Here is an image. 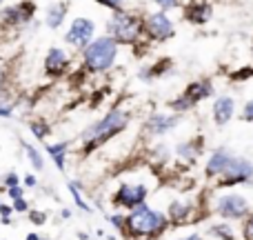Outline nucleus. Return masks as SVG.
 Listing matches in <instances>:
<instances>
[{
    "instance_id": "f257e3e1",
    "label": "nucleus",
    "mask_w": 253,
    "mask_h": 240,
    "mask_svg": "<svg viewBox=\"0 0 253 240\" xmlns=\"http://www.w3.org/2000/svg\"><path fill=\"white\" fill-rule=\"evenodd\" d=\"M169 218L167 214L153 209L149 205H142L138 209L129 211L125 218V236L129 240H158L169 229Z\"/></svg>"
},
{
    "instance_id": "f03ea898",
    "label": "nucleus",
    "mask_w": 253,
    "mask_h": 240,
    "mask_svg": "<svg viewBox=\"0 0 253 240\" xmlns=\"http://www.w3.org/2000/svg\"><path fill=\"white\" fill-rule=\"evenodd\" d=\"M131 122V111L126 109H111L102 116L100 120H96L93 125H89L87 129L80 134V140H83V153L96 151L98 147H102L105 143H109L111 138H116L118 134L129 127Z\"/></svg>"
},
{
    "instance_id": "7ed1b4c3",
    "label": "nucleus",
    "mask_w": 253,
    "mask_h": 240,
    "mask_svg": "<svg viewBox=\"0 0 253 240\" xmlns=\"http://www.w3.org/2000/svg\"><path fill=\"white\" fill-rule=\"evenodd\" d=\"M116 56H118V43L114 38H109V36H100V38L91 40L83 49L84 67L89 71H96V74L111 69L116 62Z\"/></svg>"
},
{
    "instance_id": "20e7f679",
    "label": "nucleus",
    "mask_w": 253,
    "mask_h": 240,
    "mask_svg": "<svg viewBox=\"0 0 253 240\" xmlns=\"http://www.w3.org/2000/svg\"><path fill=\"white\" fill-rule=\"evenodd\" d=\"M107 29H109V38H114L118 45H135L142 36V18H138L131 11H114V16L107 22Z\"/></svg>"
},
{
    "instance_id": "39448f33",
    "label": "nucleus",
    "mask_w": 253,
    "mask_h": 240,
    "mask_svg": "<svg viewBox=\"0 0 253 240\" xmlns=\"http://www.w3.org/2000/svg\"><path fill=\"white\" fill-rule=\"evenodd\" d=\"M149 198V187L144 183H120L118 189L111 196V205L118 207V209L133 211L138 207L147 205Z\"/></svg>"
},
{
    "instance_id": "423d86ee",
    "label": "nucleus",
    "mask_w": 253,
    "mask_h": 240,
    "mask_svg": "<svg viewBox=\"0 0 253 240\" xmlns=\"http://www.w3.org/2000/svg\"><path fill=\"white\" fill-rule=\"evenodd\" d=\"M251 180H253V162L245 156H233L229 167L215 180V187L229 189V187H236V185H249Z\"/></svg>"
},
{
    "instance_id": "0eeeda50",
    "label": "nucleus",
    "mask_w": 253,
    "mask_h": 240,
    "mask_svg": "<svg viewBox=\"0 0 253 240\" xmlns=\"http://www.w3.org/2000/svg\"><path fill=\"white\" fill-rule=\"evenodd\" d=\"M213 211L224 223H229V220H245L251 214V207L249 200L245 196H240V193H224V196H220L215 200Z\"/></svg>"
},
{
    "instance_id": "6e6552de",
    "label": "nucleus",
    "mask_w": 253,
    "mask_h": 240,
    "mask_svg": "<svg viewBox=\"0 0 253 240\" xmlns=\"http://www.w3.org/2000/svg\"><path fill=\"white\" fill-rule=\"evenodd\" d=\"M142 34L153 43H167L175 36V25L167 13L156 11L142 18Z\"/></svg>"
},
{
    "instance_id": "1a4fd4ad",
    "label": "nucleus",
    "mask_w": 253,
    "mask_h": 240,
    "mask_svg": "<svg viewBox=\"0 0 253 240\" xmlns=\"http://www.w3.org/2000/svg\"><path fill=\"white\" fill-rule=\"evenodd\" d=\"M93 34H96V22L91 18H76L71 22L69 31L65 34V40L69 45H74V47L84 49L93 40Z\"/></svg>"
},
{
    "instance_id": "9d476101",
    "label": "nucleus",
    "mask_w": 253,
    "mask_h": 240,
    "mask_svg": "<svg viewBox=\"0 0 253 240\" xmlns=\"http://www.w3.org/2000/svg\"><path fill=\"white\" fill-rule=\"evenodd\" d=\"M182 116L178 114H162V111H156L151 114L147 120H144V131L149 136H167L169 131H173L175 127L180 125Z\"/></svg>"
},
{
    "instance_id": "9b49d317",
    "label": "nucleus",
    "mask_w": 253,
    "mask_h": 240,
    "mask_svg": "<svg viewBox=\"0 0 253 240\" xmlns=\"http://www.w3.org/2000/svg\"><path fill=\"white\" fill-rule=\"evenodd\" d=\"M213 16V7L211 2L207 0H191V2L184 4V11H182V18L193 27H202L211 20Z\"/></svg>"
},
{
    "instance_id": "f8f14e48",
    "label": "nucleus",
    "mask_w": 253,
    "mask_h": 240,
    "mask_svg": "<svg viewBox=\"0 0 253 240\" xmlns=\"http://www.w3.org/2000/svg\"><path fill=\"white\" fill-rule=\"evenodd\" d=\"M233 160V151L229 147H218L213 153L209 156V160H207V165H205V176L209 180H218L220 178V174H222L224 169L229 167V162Z\"/></svg>"
},
{
    "instance_id": "ddd939ff",
    "label": "nucleus",
    "mask_w": 253,
    "mask_h": 240,
    "mask_svg": "<svg viewBox=\"0 0 253 240\" xmlns=\"http://www.w3.org/2000/svg\"><path fill=\"white\" fill-rule=\"evenodd\" d=\"M193 214H196V205L189 200H173L167 207V218H169V225H173V227L193 223Z\"/></svg>"
},
{
    "instance_id": "4468645a",
    "label": "nucleus",
    "mask_w": 253,
    "mask_h": 240,
    "mask_svg": "<svg viewBox=\"0 0 253 240\" xmlns=\"http://www.w3.org/2000/svg\"><path fill=\"white\" fill-rule=\"evenodd\" d=\"M202 153H205V138H202V136H196V138H189V140H184V143L175 144V156H178V160L187 162V165H196Z\"/></svg>"
},
{
    "instance_id": "2eb2a0df",
    "label": "nucleus",
    "mask_w": 253,
    "mask_h": 240,
    "mask_svg": "<svg viewBox=\"0 0 253 240\" xmlns=\"http://www.w3.org/2000/svg\"><path fill=\"white\" fill-rule=\"evenodd\" d=\"M213 92H215V89H213L211 78H198V80H193V83H189L187 87H184L182 96L187 98L193 107H198L202 100H207V98L213 96Z\"/></svg>"
},
{
    "instance_id": "dca6fc26",
    "label": "nucleus",
    "mask_w": 253,
    "mask_h": 240,
    "mask_svg": "<svg viewBox=\"0 0 253 240\" xmlns=\"http://www.w3.org/2000/svg\"><path fill=\"white\" fill-rule=\"evenodd\" d=\"M211 114H213V122L218 127L229 125V122L233 120V116H236V100H233L231 96H227V94H222V96H218L213 100Z\"/></svg>"
},
{
    "instance_id": "f3484780",
    "label": "nucleus",
    "mask_w": 253,
    "mask_h": 240,
    "mask_svg": "<svg viewBox=\"0 0 253 240\" xmlns=\"http://www.w3.org/2000/svg\"><path fill=\"white\" fill-rule=\"evenodd\" d=\"M67 67H69V58H67V53L58 47L49 49L47 60H44V69H47V74L49 76H62Z\"/></svg>"
},
{
    "instance_id": "a211bd4d",
    "label": "nucleus",
    "mask_w": 253,
    "mask_h": 240,
    "mask_svg": "<svg viewBox=\"0 0 253 240\" xmlns=\"http://www.w3.org/2000/svg\"><path fill=\"white\" fill-rule=\"evenodd\" d=\"M36 7L31 2H22V4H11L2 11V18L9 22V25H20V22H27L31 16H34Z\"/></svg>"
},
{
    "instance_id": "6ab92c4d",
    "label": "nucleus",
    "mask_w": 253,
    "mask_h": 240,
    "mask_svg": "<svg viewBox=\"0 0 253 240\" xmlns=\"http://www.w3.org/2000/svg\"><path fill=\"white\" fill-rule=\"evenodd\" d=\"M44 149H47L49 158L56 162L58 169L65 171V167H67V153H69V140H62V143H51V144H47Z\"/></svg>"
},
{
    "instance_id": "aec40b11",
    "label": "nucleus",
    "mask_w": 253,
    "mask_h": 240,
    "mask_svg": "<svg viewBox=\"0 0 253 240\" xmlns=\"http://www.w3.org/2000/svg\"><path fill=\"white\" fill-rule=\"evenodd\" d=\"M169 67H171V58H160V60L156 62V65H149V67H144L142 71H140V80H156V78H162V76L169 71Z\"/></svg>"
},
{
    "instance_id": "412c9836",
    "label": "nucleus",
    "mask_w": 253,
    "mask_h": 240,
    "mask_svg": "<svg viewBox=\"0 0 253 240\" xmlns=\"http://www.w3.org/2000/svg\"><path fill=\"white\" fill-rule=\"evenodd\" d=\"M67 11H69V4H67V2L49 4V9H47V25L51 27V29H58V27L62 25V20H65Z\"/></svg>"
},
{
    "instance_id": "4be33fe9",
    "label": "nucleus",
    "mask_w": 253,
    "mask_h": 240,
    "mask_svg": "<svg viewBox=\"0 0 253 240\" xmlns=\"http://www.w3.org/2000/svg\"><path fill=\"white\" fill-rule=\"evenodd\" d=\"M207 234L209 236H213L215 240H238L236 236V232H233V227L229 223H213L209 229H207Z\"/></svg>"
},
{
    "instance_id": "5701e85b",
    "label": "nucleus",
    "mask_w": 253,
    "mask_h": 240,
    "mask_svg": "<svg viewBox=\"0 0 253 240\" xmlns=\"http://www.w3.org/2000/svg\"><path fill=\"white\" fill-rule=\"evenodd\" d=\"M67 187H69V193L74 196V202H76V207L78 209H83V211H87V214H91V205L89 202H84V198H83V193H80V185L76 183V180H71V183H67Z\"/></svg>"
},
{
    "instance_id": "b1692460",
    "label": "nucleus",
    "mask_w": 253,
    "mask_h": 240,
    "mask_svg": "<svg viewBox=\"0 0 253 240\" xmlns=\"http://www.w3.org/2000/svg\"><path fill=\"white\" fill-rule=\"evenodd\" d=\"M22 147H25V153H27V158H29V162H31V165H34V169H36V171L44 169L42 153H40L38 149H36L34 144H29V143H22Z\"/></svg>"
},
{
    "instance_id": "393cba45",
    "label": "nucleus",
    "mask_w": 253,
    "mask_h": 240,
    "mask_svg": "<svg viewBox=\"0 0 253 240\" xmlns=\"http://www.w3.org/2000/svg\"><path fill=\"white\" fill-rule=\"evenodd\" d=\"M29 129H31V134H34L38 140H44L49 134H51V127H49L47 122H42V120H34L29 125Z\"/></svg>"
},
{
    "instance_id": "a878e982",
    "label": "nucleus",
    "mask_w": 253,
    "mask_h": 240,
    "mask_svg": "<svg viewBox=\"0 0 253 240\" xmlns=\"http://www.w3.org/2000/svg\"><path fill=\"white\" fill-rule=\"evenodd\" d=\"M13 116V100H4V94H0V118Z\"/></svg>"
},
{
    "instance_id": "bb28decb",
    "label": "nucleus",
    "mask_w": 253,
    "mask_h": 240,
    "mask_svg": "<svg viewBox=\"0 0 253 240\" xmlns=\"http://www.w3.org/2000/svg\"><path fill=\"white\" fill-rule=\"evenodd\" d=\"M242 240H253V211L242 220Z\"/></svg>"
},
{
    "instance_id": "cd10ccee",
    "label": "nucleus",
    "mask_w": 253,
    "mask_h": 240,
    "mask_svg": "<svg viewBox=\"0 0 253 240\" xmlns=\"http://www.w3.org/2000/svg\"><path fill=\"white\" fill-rule=\"evenodd\" d=\"M231 78H233V80H240V83H245V80L253 78V67H242V69L233 71Z\"/></svg>"
},
{
    "instance_id": "c85d7f7f",
    "label": "nucleus",
    "mask_w": 253,
    "mask_h": 240,
    "mask_svg": "<svg viewBox=\"0 0 253 240\" xmlns=\"http://www.w3.org/2000/svg\"><path fill=\"white\" fill-rule=\"evenodd\" d=\"M156 4L160 7L162 13H167V11H171V9H178L180 0H156Z\"/></svg>"
},
{
    "instance_id": "c756f323",
    "label": "nucleus",
    "mask_w": 253,
    "mask_h": 240,
    "mask_svg": "<svg viewBox=\"0 0 253 240\" xmlns=\"http://www.w3.org/2000/svg\"><path fill=\"white\" fill-rule=\"evenodd\" d=\"M240 120L245 122H253V98L251 100L245 102V107H242V114H240Z\"/></svg>"
},
{
    "instance_id": "7c9ffc66",
    "label": "nucleus",
    "mask_w": 253,
    "mask_h": 240,
    "mask_svg": "<svg viewBox=\"0 0 253 240\" xmlns=\"http://www.w3.org/2000/svg\"><path fill=\"white\" fill-rule=\"evenodd\" d=\"M2 185H4V189L16 187V185H20V178H18L16 171H7V176L2 178Z\"/></svg>"
},
{
    "instance_id": "2f4dec72",
    "label": "nucleus",
    "mask_w": 253,
    "mask_h": 240,
    "mask_svg": "<svg viewBox=\"0 0 253 240\" xmlns=\"http://www.w3.org/2000/svg\"><path fill=\"white\" fill-rule=\"evenodd\" d=\"M29 220L34 225H44L47 223V214H44V211H38V209H34V211L29 209Z\"/></svg>"
},
{
    "instance_id": "473e14b6",
    "label": "nucleus",
    "mask_w": 253,
    "mask_h": 240,
    "mask_svg": "<svg viewBox=\"0 0 253 240\" xmlns=\"http://www.w3.org/2000/svg\"><path fill=\"white\" fill-rule=\"evenodd\" d=\"M125 218H126V216H123V214H111L109 216V223L114 225V227L118 229L120 234H123L125 232Z\"/></svg>"
},
{
    "instance_id": "72a5a7b5",
    "label": "nucleus",
    "mask_w": 253,
    "mask_h": 240,
    "mask_svg": "<svg viewBox=\"0 0 253 240\" xmlns=\"http://www.w3.org/2000/svg\"><path fill=\"white\" fill-rule=\"evenodd\" d=\"M11 209L18 211V214H27L29 211V202L25 198H18V200H11Z\"/></svg>"
},
{
    "instance_id": "f704fd0d",
    "label": "nucleus",
    "mask_w": 253,
    "mask_h": 240,
    "mask_svg": "<svg viewBox=\"0 0 253 240\" xmlns=\"http://www.w3.org/2000/svg\"><path fill=\"white\" fill-rule=\"evenodd\" d=\"M96 2L102 4V7H107V9H111V11H120L125 0H96Z\"/></svg>"
},
{
    "instance_id": "c9c22d12",
    "label": "nucleus",
    "mask_w": 253,
    "mask_h": 240,
    "mask_svg": "<svg viewBox=\"0 0 253 240\" xmlns=\"http://www.w3.org/2000/svg\"><path fill=\"white\" fill-rule=\"evenodd\" d=\"M7 193H9V198H11V200H18V198H25V192H22L20 185H16V187H9V189H7Z\"/></svg>"
},
{
    "instance_id": "e433bc0d",
    "label": "nucleus",
    "mask_w": 253,
    "mask_h": 240,
    "mask_svg": "<svg viewBox=\"0 0 253 240\" xmlns=\"http://www.w3.org/2000/svg\"><path fill=\"white\" fill-rule=\"evenodd\" d=\"M25 187H31V189L38 187V178H36L34 174H27L25 176Z\"/></svg>"
},
{
    "instance_id": "4c0bfd02",
    "label": "nucleus",
    "mask_w": 253,
    "mask_h": 240,
    "mask_svg": "<svg viewBox=\"0 0 253 240\" xmlns=\"http://www.w3.org/2000/svg\"><path fill=\"white\" fill-rule=\"evenodd\" d=\"M180 240H205V236H202V234H189V236H184Z\"/></svg>"
},
{
    "instance_id": "58836bf2",
    "label": "nucleus",
    "mask_w": 253,
    "mask_h": 240,
    "mask_svg": "<svg viewBox=\"0 0 253 240\" xmlns=\"http://www.w3.org/2000/svg\"><path fill=\"white\" fill-rule=\"evenodd\" d=\"M25 240H42V236H38V234H27Z\"/></svg>"
},
{
    "instance_id": "ea45409f",
    "label": "nucleus",
    "mask_w": 253,
    "mask_h": 240,
    "mask_svg": "<svg viewBox=\"0 0 253 240\" xmlns=\"http://www.w3.org/2000/svg\"><path fill=\"white\" fill-rule=\"evenodd\" d=\"M2 85H4V69L0 67V89H2Z\"/></svg>"
},
{
    "instance_id": "a19ab883",
    "label": "nucleus",
    "mask_w": 253,
    "mask_h": 240,
    "mask_svg": "<svg viewBox=\"0 0 253 240\" xmlns=\"http://www.w3.org/2000/svg\"><path fill=\"white\" fill-rule=\"evenodd\" d=\"M60 216H62V218H71V211H69V209H62Z\"/></svg>"
},
{
    "instance_id": "79ce46f5",
    "label": "nucleus",
    "mask_w": 253,
    "mask_h": 240,
    "mask_svg": "<svg viewBox=\"0 0 253 240\" xmlns=\"http://www.w3.org/2000/svg\"><path fill=\"white\" fill-rule=\"evenodd\" d=\"M78 238H80V240H89V236H87L84 232H78Z\"/></svg>"
},
{
    "instance_id": "37998d69",
    "label": "nucleus",
    "mask_w": 253,
    "mask_h": 240,
    "mask_svg": "<svg viewBox=\"0 0 253 240\" xmlns=\"http://www.w3.org/2000/svg\"><path fill=\"white\" fill-rule=\"evenodd\" d=\"M251 56H253V47H251Z\"/></svg>"
},
{
    "instance_id": "c03bdc74",
    "label": "nucleus",
    "mask_w": 253,
    "mask_h": 240,
    "mask_svg": "<svg viewBox=\"0 0 253 240\" xmlns=\"http://www.w3.org/2000/svg\"><path fill=\"white\" fill-rule=\"evenodd\" d=\"M42 240H49V238H42Z\"/></svg>"
},
{
    "instance_id": "a18cd8bd",
    "label": "nucleus",
    "mask_w": 253,
    "mask_h": 240,
    "mask_svg": "<svg viewBox=\"0 0 253 240\" xmlns=\"http://www.w3.org/2000/svg\"><path fill=\"white\" fill-rule=\"evenodd\" d=\"M0 205H2V202H0Z\"/></svg>"
}]
</instances>
